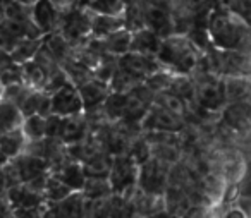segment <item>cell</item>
<instances>
[{"label":"cell","mask_w":251,"mask_h":218,"mask_svg":"<svg viewBox=\"0 0 251 218\" xmlns=\"http://www.w3.org/2000/svg\"><path fill=\"white\" fill-rule=\"evenodd\" d=\"M134 160L127 158V156H121L115 160V163L110 169V182L112 189H115L117 193L127 191V187H131L134 177H136V169H134Z\"/></svg>","instance_id":"cell-3"},{"label":"cell","mask_w":251,"mask_h":218,"mask_svg":"<svg viewBox=\"0 0 251 218\" xmlns=\"http://www.w3.org/2000/svg\"><path fill=\"white\" fill-rule=\"evenodd\" d=\"M160 55L165 59V62H171L177 66V69H191L195 66V55L193 50L189 48L188 43H184L179 38H172L162 47Z\"/></svg>","instance_id":"cell-2"},{"label":"cell","mask_w":251,"mask_h":218,"mask_svg":"<svg viewBox=\"0 0 251 218\" xmlns=\"http://www.w3.org/2000/svg\"><path fill=\"white\" fill-rule=\"evenodd\" d=\"M83 100L86 105H97L101 100V91L97 84L90 83L83 88Z\"/></svg>","instance_id":"cell-7"},{"label":"cell","mask_w":251,"mask_h":218,"mask_svg":"<svg viewBox=\"0 0 251 218\" xmlns=\"http://www.w3.org/2000/svg\"><path fill=\"white\" fill-rule=\"evenodd\" d=\"M169 186V170L160 160L145 162L140 169V187L147 196H160Z\"/></svg>","instance_id":"cell-1"},{"label":"cell","mask_w":251,"mask_h":218,"mask_svg":"<svg viewBox=\"0 0 251 218\" xmlns=\"http://www.w3.org/2000/svg\"><path fill=\"white\" fill-rule=\"evenodd\" d=\"M36 18H38V23L42 28H50V24H52V11H50V7L45 2H40L38 7H36Z\"/></svg>","instance_id":"cell-8"},{"label":"cell","mask_w":251,"mask_h":218,"mask_svg":"<svg viewBox=\"0 0 251 218\" xmlns=\"http://www.w3.org/2000/svg\"><path fill=\"white\" fill-rule=\"evenodd\" d=\"M19 148V139L14 138V134H5L0 139V151L5 155H14Z\"/></svg>","instance_id":"cell-9"},{"label":"cell","mask_w":251,"mask_h":218,"mask_svg":"<svg viewBox=\"0 0 251 218\" xmlns=\"http://www.w3.org/2000/svg\"><path fill=\"white\" fill-rule=\"evenodd\" d=\"M81 107V100L77 97V93L71 86H64L60 90H57L55 97L52 100V108L53 112L60 115H69L76 114Z\"/></svg>","instance_id":"cell-4"},{"label":"cell","mask_w":251,"mask_h":218,"mask_svg":"<svg viewBox=\"0 0 251 218\" xmlns=\"http://www.w3.org/2000/svg\"><path fill=\"white\" fill-rule=\"evenodd\" d=\"M67 189H81L84 186V173L81 172V169L77 165H69L60 172V175L57 177Z\"/></svg>","instance_id":"cell-5"},{"label":"cell","mask_w":251,"mask_h":218,"mask_svg":"<svg viewBox=\"0 0 251 218\" xmlns=\"http://www.w3.org/2000/svg\"><path fill=\"white\" fill-rule=\"evenodd\" d=\"M26 132L31 138H42L45 134V121L40 117H31L26 122Z\"/></svg>","instance_id":"cell-6"},{"label":"cell","mask_w":251,"mask_h":218,"mask_svg":"<svg viewBox=\"0 0 251 218\" xmlns=\"http://www.w3.org/2000/svg\"><path fill=\"white\" fill-rule=\"evenodd\" d=\"M147 218H174V217H171V215H169V213H165V211H158V213L148 215Z\"/></svg>","instance_id":"cell-10"}]
</instances>
